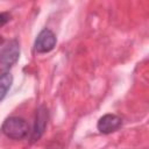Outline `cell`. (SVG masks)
Instances as JSON below:
<instances>
[{
	"label": "cell",
	"instance_id": "cell-3",
	"mask_svg": "<svg viewBox=\"0 0 149 149\" xmlns=\"http://www.w3.org/2000/svg\"><path fill=\"white\" fill-rule=\"evenodd\" d=\"M56 43H57V38L54 31L50 30L49 28H44L38 33L36 37L34 43V49L38 54H47L55 48Z\"/></svg>",
	"mask_w": 149,
	"mask_h": 149
},
{
	"label": "cell",
	"instance_id": "cell-7",
	"mask_svg": "<svg viewBox=\"0 0 149 149\" xmlns=\"http://www.w3.org/2000/svg\"><path fill=\"white\" fill-rule=\"evenodd\" d=\"M10 20V15L8 13H0V27L5 26Z\"/></svg>",
	"mask_w": 149,
	"mask_h": 149
},
{
	"label": "cell",
	"instance_id": "cell-2",
	"mask_svg": "<svg viewBox=\"0 0 149 149\" xmlns=\"http://www.w3.org/2000/svg\"><path fill=\"white\" fill-rule=\"evenodd\" d=\"M20 57V45L16 40L9 41L0 50V71L8 72V70L17 62Z\"/></svg>",
	"mask_w": 149,
	"mask_h": 149
},
{
	"label": "cell",
	"instance_id": "cell-4",
	"mask_svg": "<svg viewBox=\"0 0 149 149\" xmlns=\"http://www.w3.org/2000/svg\"><path fill=\"white\" fill-rule=\"evenodd\" d=\"M48 119H49V114H48V109L45 106H40L36 109V114H35V121H34V126L33 129L30 132V140L37 141L41 139V136L43 135L45 127L48 125Z\"/></svg>",
	"mask_w": 149,
	"mask_h": 149
},
{
	"label": "cell",
	"instance_id": "cell-5",
	"mask_svg": "<svg viewBox=\"0 0 149 149\" xmlns=\"http://www.w3.org/2000/svg\"><path fill=\"white\" fill-rule=\"evenodd\" d=\"M122 126V118L116 114H105L102 115L97 123V128L101 134H111L116 132Z\"/></svg>",
	"mask_w": 149,
	"mask_h": 149
},
{
	"label": "cell",
	"instance_id": "cell-1",
	"mask_svg": "<svg viewBox=\"0 0 149 149\" xmlns=\"http://www.w3.org/2000/svg\"><path fill=\"white\" fill-rule=\"evenodd\" d=\"M1 132L12 140H22L29 134V126L27 121L21 116H9L7 118L2 126Z\"/></svg>",
	"mask_w": 149,
	"mask_h": 149
},
{
	"label": "cell",
	"instance_id": "cell-6",
	"mask_svg": "<svg viewBox=\"0 0 149 149\" xmlns=\"http://www.w3.org/2000/svg\"><path fill=\"white\" fill-rule=\"evenodd\" d=\"M13 84V76L10 72H2L0 74V101L7 95Z\"/></svg>",
	"mask_w": 149,
	"mask_h": 149
}]
</instances>
